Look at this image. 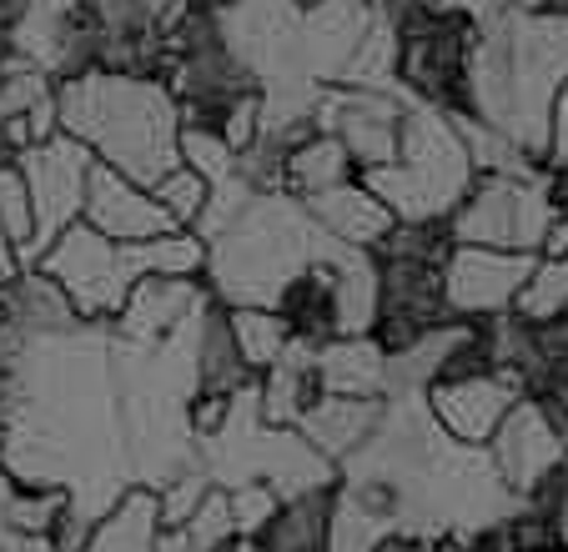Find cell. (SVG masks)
Instances as JSON below:
<instances>
[{"instance_id":"7402d4cb","label":"cell","mask_w":568,"mask_h":552,"mask_svg":"<svg viewBox=\"0 0 568 552\" xmlns=\"http://www.w3.org/2000/svg\"><path fill=\"white\" fill-rule=\"evenodd\" d=\"M312 351H317V341L292 337L287 351L257 377V412L267 427H297L302 412L322 397L317 372H312Z\"/></svg>"},{"instance_id":"ab89813d","label":"cell","mask_w":568,"mask_h":552,"mask_svg":"<svg viewBox=\"0 0 568 552\" xmlns=\"http://www.w3.org/2000/svg\"><path fill=\"white\" fill-rule=\"evenodd\" d=\"M564 478H568V457H564ZM564 542H568V492H564Z\"/></svg>"},{"instance_id":"ba28073f","label":"cell","mask_w":568,"mask_h":552,"mask_svg":"<svg viewBox=\"0 0 568 552\" xmlns=\"http://www.w3.org/2000/svg\"><path fill=\"white\" fill-rule=\"evenodd\" d=\"M26 176V196H31V246L21 252V266H36V256L65 232V226L81 222V202H87V176L97 166L81 141H71L65 131L31 141V146L16 156Z\"/></svg>"},{"instance_id":"d6a6232c","label":"cell","mask_w":568,"mask_h":552,"mask_svg":"<svg viewBox=\"0 0 568 552\" xmlns=\"http://www.w3.org/2000/svg\"><path fill=\"white\" fill-rule=\"evenodd\" d=\"M0 232L16 246V256L31 246V196L16 161H0Z\"/></svg>"},{"instance_id":"7c38bea8","label":"cell","mask_w":568,"mask_h":552,"mask_svg":"<svg viewBox=\"0 0 568 552\" xmlns=\"http://www.w3.org/2000/svg\"><path fill=\"white\" fill-rule=\"evenodd\" d=\"M403 111L408 96L397 91H373V85H322L317 106H312V126L343 141L357 171L387 166L397 151V131H403Z\"/></svg>"},{"instance_id":"b9f144b4","label":"cell","mask_w":568,"mask_h":552,"mask_svg":"<svg viewBox=\"0 0 568 552\" xmlns=\"http://www.w3.org/2000/svg\"><path fill=\"white\" fill-rule=\"evenodd\" d=\"M297 6H307V0H297Z\"/></svg>"},{"instance_id":"3957f363","label":"cell","mask_w":568,"mask_h":552,"mask_svg":"<svg viewBox=\"0 0 568 552\" xmlns=\"http://www.w3.org/2000/svg\"><path fill=\"white\" fill-rule=\"evenodd\" d=\"M202 246H206L202 287L222 307H277L292 276L347 252L287 192H257Z\"/></svg>"},{"instance_id":"52a82bcc","label":"cell","mask_w":568,"mask_h":552,"mask_svg":"<svg viewBox=\"0 0 568 552\" xmlns=\"http://www.w3.org/2000/svg\"><path fill=\"white\" fill-rule=\"evenodd\" d=\"M393 25H397V65H393L397 91L408 101L458 111L473 25L458 21V16H443L428 0H403L393 11Z\"/></svg>"},{"instance_id":"d6986e66","label":"cell","mask_w":568,"mask_h":552,"mask_svg":"<svg viewBox=\"0 0 568 552\" xmlns=\"http://www.w3.org/2000/svg\"><path fill=\"white\" fill-rule=\"evenodd\" d=\"M377 417H383V397H317V402L302 412L297 432L312 452L327 457L337 468V462H347V457L367 442Z\"/></svg>"},{"instance_id":"30bf717a","label":"cell","mask_w":568,"mask_h":552,"mask_svg":"<svg viewBox=\"0 0 568 552\" xmlns=\"http://www.w3.org/2000/svg\"><path fill=\"white\" fill-rule=\"evenodd\" d=\"M488 462L504 478V488L514 498H528L548 472L564 468L568 457V412L554 402H538V397H518L508 407V417L498 422V432L488 437Z\"/></svg>"},{"instance_id":"4dcf8cb0","label":"cell","mask_w":568,"mask_h":552,"mask_svg":"<svg viewBox=\"0 0 568 552\" xmlns=\"http://www.w3.org/2000/svg\"><path fill=\"white\" fill-rule=\"evenodd\" d=\"M151 196L166 206V216H172L176 226H186V232H192L196 216L206 212V196H212V186H206V176H196L192 166H172L166 176L156 181V186H151Z\"/></svg>"},{"instance_id":"74e56055","label":"cell","mask_w":568,"mask_h":552,"mask_svg":"<svg viewBox=\"0 0 568 552\" xmlns=\"http://www.w3.org/2000/svg\"><path fill=\"white\" fill-rule=\"evenodd\" d=\"M156 552H202V548H192V542L182 538L176 528H161V542H156Z\"/></svg>"},{"instance_id":"cb8c5ba5","label":"cell","mask_w":568,"mask_h":552,"mask_svg":"<svg viewBox=\"0 0 568 552\" xmlns=\"http://www.w3.org/2000/svg\"><path fill=\"white\" fill-rule=\"evenodd\" d=\"M353 176H357V166L343 151V141L312 126L307 136H297L287 146V156H282L277 192L297 196V202H312V196L333 192V186H343V181H353Z\"/></svg>"},{"instance_id":"4fadbf2b","label":"cell","mask_w":568,"mask_h":552,"mask_svg":"<svg viewBox=\"0 0 568 552\" xmlns=\"http://www.w3.org/2000/svg\"><path fill=\"white\" fill-rule=\"evenodd\" d=\"M428 412L438 417V427L463 447H488V437L498 432V422L508 417V407L524 397V382L504 367L488 372L458 377V382H438L428 387Z\"/></svg>"},{"instance_id":"8d00e7d4","label":"cell","mask_w":568,"mask_h":552,"mask_svg":"<svg viewBox=\"0 0 568 552\" xmlns=\"http://www.w3.org/2000/svg\"><path fill=\"white\" fill-rule=\"evenodd\" d=\"M21 272V256H16V246L6 242V232H0V292L11 287V276Z\"/></svg>"},{"instance_id":"83f0119b","label":"cell","mask_w":568,"mask_h":552,"mask_svg":"<svg viewBox=\"0 0 568 552\" xmlns=\"http://www.w3.org/2000/svg\"><path fill=\"white\" fill-rule=\"evenodd\" d=\"M226 327H232V341H236V351H242L252 377L267 372L292 341L287 321H282L272 307H226Z\"/></svg>"},{"instance_id":"484cf974","label":"cell","mask_w":568,"mask_h":552,"mask_svg":"<svg viewBox=\"0 0 568 552\" xmlns=\"http://www.w3.org/2000/svg\"><path fill=\"white\" fill-rule=\"evenodd\" d=\"M377 262L373 252H343L333 262V337H373Z\"/></svg>"},{"instance_id":"5b68a950","label":"cell","mask_w":568,"mask_h":552,"mask_svg":"<svg viewBox=\"0 0 568 552\" xmlns=\"http://www.w3.org/2000/svg\"><path fill=\"white\" fill-rule=\"evenodd\" d=\"M564 212V176H478L458 212L448 216V236L458 246H498V252H544L548 226Z\"/></svg>"},{"instance_id":"4316f807","label":"cell","mask_w":568,"mask_h":552,"mask_svg":"<svg viewBox=\"0 0 568 552\" xmlns=\"http://www.w3.org/2000/svg\"><path fill=\"white\" fill-rule=\"evenodd\" d=\"M333 262H317L302 276H292L287 292H282L277 307H272L282 321H287V331L297 341H327L333 337Z\"/></svg>"},{"instance_id":"d590c367","label":"cell","mask_w":568,"mask_h":552,"mask_svg":"<svg viewBox=\"0 0 568 552\" xmlns=\"http://www.w3.org/2000/svg\"><path fill=\"white\" fill-rule=\"evenodd\" d=\"M377 552H463V542L453 538H413V532H393Z\"/></svg>"},{"instance_id":"1f68e13d","label":"cell","mask_w":568,"mask_h":552,"mask_svg":"<svg viewBox=\"0 0 568 552\" xmlns=\"http://www.w3.org/2000/svg\"><path fill=\"white\" fill-rule=\"evenodd\" d=\"M176 532H182L192 548H202V552H226L232 548L236 528H232V508H226V488H206V498L196 502V512Z\"/></svg>"},{"instance_id":"e575fe53","label":"cell","mask_w":568,"mask_h":552,"mask_svg":"<svg viewBox=\"0 0 568 552\" xmlns=\"http://www.w3.org/2000/svg\"><path fill=\"white\" fill-rule=\"evenodd\" d=\"M428 6H438L443 16H458V21H468L473 31L504 21V16H514V11H538V0H428Z\"/></svg>"},{"instance_id":"8fae6325","label":"cell","mask_w":568,"mask_h":552,"mask_svg":"<svg viewBox=\"0 0 568 552\" xmlns=\"http://www.w3.org/2000/svg\"><path fill=\"white\" fill-rule=\"evenodd\" d=\"M538 256L498 252V246H458L443 262V307L453 321H494L514 311L518 292L528 287Z\"/></svg>"},{"instance_id":"603a6c76","label":"cell","mask_w":568,"mask_h":552,"mask_svg":"<svg viewBox=\"0 0 568 552\" xmlns=\"http://www.w3.org/2000/svg\"><path fill=\"white\" fill-rule=\"evenodd\" d=\"M156 542H161V502L151 488L131 482V488L91 522V532L75 542V552H156Z\"/></svg>"},{"instance_id":"5bb4252c","label":"cell","mask_w":568,"mask_h":552,"mask_svg":"<svg viewBox=\"0 0 568 552\" xmlns=\"http://www.w3.org/2000/svg\"><path fill=\"white\" fill-rule=\"evenodd\" d=\"M202 301L206 287L196 276H141L131 297L121 301V311L111 317V331L121 347H156V341L176 337Z\"/></svg>"},{"instance_id":"d4e9b609","label":"cell","mask_w":568,"mask_h":552,"mask_svg":"<svg viewBox=\"0 0 568 552\" xmlns=\"http://www.w3.org/2000/svg\"><path fill=\"white\" fill-rule=\"evenodd\" d=\"M327 522H333V488L282 498L252 538V552H327Z\"/></svg>"},{"instance_id":"ac0fdd59","label":"cell","mask_w":568,"mask_h":552,"mask_svg":"<svg viewBox=\"0 0 568 552\" xmlns=\"http://www.w3.org/2000/svg\"><path fill=\"white\" fill-rule=\"evenodd\" d=\"M302 206H307L312 222L333 236L337 246H347V252H373V246L397 226V216L387 212L357 176L343 181V186H333V192L312 196V202H302Z\"/></svg>"},{"instance_id":"836d02e7","label":"cell","mask_w":568,"mask_h":552,"mask_svg":"<svg viewBox=\"0 0 568 552\" xmlns=\"http://www.w3.org/2000/svg\"><path fill=\"white\" fill-rule=\"evenodd\" d=\"M277 492L267 488V482H242V488H226V508H232V528H236V538H257L262 532V522L277 512Z\"/></svg>"},{"instance_id":"6da1fadb","label":"cell","mask_w":568,"mask_h":552,"mask_svg":"<svg viewBox=\"0 0 568 552\" xmlns=\"http://www.w3.org/2000/svg\"><path fill=\"white\" fill-rule=\"evenodd\" d=\"M568 85V11L538 6L473 31L468 71H463V106L483 126L504 131L534 161L548 151V116L558 91Z\"/></svg>"},{"instance_id":"9a60e30c","label":"cell","mask_w":568,"mask_h":552,"mask_svg":"<svg viewBox=\"0 0 568 552\" xmlns=\"http://www.w3.org/2000/svg\"><path fill=\"white\" fill-rule=\"evenodd\" d=\"M81 222L97 226V232L111 236V242H126V246L176 232V222L166 216V206H161L156 196L146 192V186L126 181L121 171L101 166V161L91 166V176H87V202H81Z\"/></svg>"},{"instance_id":"44dd1931","label":"cell","mask_w":568,"mask_h":552,"mask_svg":"<svg viewBox=\"0 0 568 552\" xmlns=\"http://www.w3.org/2000/svg\"><path fill=\"white\" fill-rule=\"evenodd\" d=\"M257 377L247 372V361L236 351L232 327H226V307L216 297L202 301V317H196V337H192V387L196 397H232L242 392Z\"/></svg>"},{"instance_id":"ffe728a7","label":"cell","mask_w":568,"mask_h":552,"mask_svg":"<svg viewBox=\"0 0 568 552\" xmlns=\"http://www.w3.org/2000/svg\"><path fill=\"white\" fill-rule=\"evenodd\" d=\"M322 397H387V351L373 337H327L312 351Z\"/></svg>"},{"instance_id":"2e32d148","label":"cell","mask_w":568,"mask_h":552,"mask_svg":"<svg viewBox=\"0 0 568 552\" xmlns=\"http://www.w3.org/2000/svg\"><path fill=\"white\" fill-rule=\"evenodd\" d=\"M71 498L61 488H21L0 462V552H61V532Z\"/></svg>"},{"instance_id":"7a4b0ae2","label":"cell","mask_w":568,"mask_h":552,"mask_svg":"<svg viewBox=\"0 0 568 552\" xmlns=\"http://www.w3.org/2000/svg\"><path fill=\"white\" fill-rule=\"evenodd\" d=\"M55 131L91 151L101 166L121 171L136 186H156L182 166V106L161 75L131 71H75L55 81Z\"/></svg>"},{"instance_id":"f1b7e54d","label":"cell","mask_w":568,"mask_h":552,"mask_svg":"<svg viewBox=\"0 0 568 552\" xmlns=\"http://www.w3.org/2000/svg\"><path fill=\"white\" fill-rule=\"evenodd\" d=\"M558 307H568V256H538L534 276H528V287L518 292L514 311L524 321H544L554 317Z\"/></svg>"},{"instance_id":"277c9868","label":"cell","mask_w":568,"mask_h":552,"mask_svg":"<svg viewBox=\"0 0 568 552\" xmlns=\"http://www.w3.org/2000/svg\"><path fill=\"white\" fill-rule=\"evenodd\" d=\"M357 181L397 222H448L458 212V202L468 196V186L478 181V171H473V156L458 136L453 111L408 101L393 161L357 171Z\"/></svg>"},{"instance_id":"9c48e42d","label":"cell","mask_w":568,"mask_h":552,"mask_svg":"<svg viewBox=\"0 0 568 552\" xmlns=\"http://www.w3.org/2000/svg\"><path fill=\"white\" fill-rule=\"evenodd\" d=\"M377 262V321L373 341L383 351H403L423 331L443 327V262L448 256H413V252H373Z\"/></svg>"},{"instance_id":"8992f818","label":"cell","mask_w":568,"mask_h":552,"mask_svg":"<svg viewBox=\"0 0 568 552\" xmlns=\"http://www.w3.org/2000/svg\"><path fill=\"white\" fill-rule=\"evenodd\" d=\"M36 272L65 292L81 321H111L146 272V242H111L97 226L75 222L36 256Z\"/></svg>"},{"instance_id":"f546056e","label":"cell","mask_w":568,"mask_h":552,"mask_svg":"<svg viewBox=\"0 0 568 552\" xmlns=\"http://www.w3.org/2000/svg\"><path fill=\"white\" fill-rule=\"evenodd\" d=\"M176 151H182V166H192L196 176H206V186L236 176V151L216 136L212 126H192L182 121V136H176Z\"/></svg>"},{"instance_id":"e0dca14e","label":"cell","mask_w":568,"mask_h":552,"mask_svg":"<svg viewBox=\"0 0 568 552\" xmlns=\"http://www.w3.org/2000/svg\"><path fill=\"white\" fill-rule=\"evenodd\" d=\"M87 327L81 321V311L65 301V292L55 287L51 276H41L31 266V272H16L11 287L0 292V331L16 341H41V337H65V331Z\"/></svg>"},{"instance_id":"60d3db41","label":"cell","mask_w":568,"mask_h":552,"mask_svg":"<svg viewBox=\"0 0 568 552\" xmlns=\"http://www.w3.org/2000/svg\"><path fill=\"white\" fill-rule=\"evenodd\" d=\"M544 552H568V542H558V548H544Z\"/></svg>"},{"instance_id":"f35d334b","label":"cell","mask_w":568,"mask_h":552,"mask_svg":"<svg viewBox=\"0 0 568 552\" xmlns=\"http://www.w3.org/2000/svg\"><path fill=\"white\" fill-rule=\"evenodd\" d=\"M6 347H11V337L0 331V382H6Z\"/></svg>"}]
</instances>
